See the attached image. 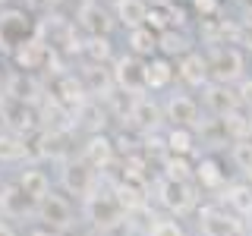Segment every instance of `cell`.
Here are the masks:
<instances>
[{
    "instance_id": "6da1fadb",
    "label": "cell",
    "mask_w": 252,
    "mask_h": 236,
    "mask_svg": "<svg viewBox=\"0 0 252 236\" xmlns=\"http://www.w3.org/2000/svg\"><path fill=\"white\" fill-rule=\"evenodd\" d=\"M79 214H82V220H89V227L94 233H117L120 227L129 224V214L117 202V195H114L107 179H101V186L79 205Z\"/></svg>"
},
{
    "instance_id": "7a4b0ae2",
    "label": "cell",
    "mask_w": 252,
    "mask_h": 236,
    "mask_svg": "<svg viewBox=\"0 0 252 236\" xmlns=\"http://www.w3.org/2000/svg\"><path fill=\"white\" fill-rule=\"evenodd\" d=\"M57 189L63 195H69L76 205H82L94 189L101 186V179H104V173H98L92 167V164H85L79 154H69L66 161L57 164Z\"/></svg>"
},
{
    "instance_id": "3957f363",
    "label": "cell",
    "mask_w": 252,
    "mask_h": 236,
    "mask_svg": "<svg viewBox=\"0 0 252 236\" xmlns=\"http://www.w3.org/2000/svg\"><path fill=\"white\" fill-rule=\"evenodd\" d=\"M152 195L170 217H186L199 208V186L186 183V179H170L164 173L152 179Z\"/></svg>"
},
{
    "instance_id": "277c9868",
    "label": "cell",
    "mask_w": 252,
    "mask_h": 236,
    "mask_svg": "<svg viewBox=\"0 0 252 236\" xmlns=\"http://www.w3.org/2000/svg\"><path fill=\"white\" fill-rule=\"evenodd\" d=\"M35 224L47 227V230L54 233H69L76 227V217H79V205L69 199V195H63L60 189H54V192H47L41 202L35 205Z\"/></svg>"
},
{
    "instance_id": "5b68a950",
    "label": "cell",
    "mask_w": 252,
    "mask_h": 236,
    "mask_svg": "<svg viewBox=\"0 0 252 236\" xmlns=\"http://www.w3.org/2000/svg\"><path fill=\"white\" fill-rule=\"evenodd\" d=\"M35 31H38V22L26 6H10L6 3L3 10H0V44H3L6 54H10L13 47H19L22 41H29Z\"/></svg>"
},
{
    "instance_id": "8992f818",
    "label": "cell",
    "mask_w": 252,
    "mask_h": 236,
    "mask_svg": "<svg viewBox=\"0 0 252 236\" xmlns=\"http://www.w3.org/2000/svg\"><path fill=\"white\" fill-rule=\"evenodd\" d=\"M195 217H199V236H243L246 233L243 217H236L233 211H227L224 205H215V202L195 208Z\"/></svg>"
},
{
    "instance_id": "52a82bcc",
    "label": "cell",
    "mask_w": 252,
    "mask_h": 236,
    "mask_svg": "<svg viewBox=\"0 0 252 236\" xmlns=\"http://www.w3.org/2000/svg\"><path fill=\"white\" fill-rule=\"evenodd\" d=\"M243 69H246L243 51L233 44H218L208 54V73H211V82L218 85H236L243 79Z\"/></svg>"
},
{
    "instance_id": "ba28073f",
    "label": "cell",
    "mask_w": 252,
    "mask_h": 236,
    "mask_svg": "<svg viewBox=\"0 0 252 236\" xmlns=\"http://www.w3.org/2000/svg\"><path fill=\"white\" fill-rule=\"evenodd\" d=\"M73 136H76L73 129H41L32 139V154L41 157V161L60 164V161H66L69 154H76Z\"/></svg>"
},
{
    "instance_id": "9c48e42d",
    "label": "cell",
    "mask_w": 252,
    "mask_h": 236,
    "mask_svg": "<svg viewBox=\"0 0 252 236\" xmlns=\"http://www.w3.org/2000/svg\"><path fill=\"white\" fill-rule=\"evenodd\" d=\"M110 73H114V85L123 94H148L145 91V60L132 57V54H117V60L110 63Z\"/></svg>"
},
{
    "instance_id": "30bf717a",
    "label": "cell",
    "mask_w": 252,
    "mask_h": 236,
    "mask_svg": "<svg viewBox=\"0 0 252 236\" xmlns=\"http://www.w3.org/2000/svg\"><path fill=\"white\" fill-rule=\"evenodd\" d=\"M161 110H164V123L167 126H183V129H199L202 126V107L186 91H170Z\"/></svg>"
},
{
    "instance_id": "8fae6325",
    "label": "cell",
    "mask_w": 252,
    "mask_h": 236,
    "mask_svg": "<svg viewBox=\"0 0 252 236\" xmlns=\"http://www.w3.org/2000/svg\"><path fill=\"white\" fill-rule=\"evenodd\" d=\"M79 157L85 164H92L98 173H107L117 164V142L114 136L104 132H92V136H82V145H79Z\"/></svg>"
},
{
    "instance_id": "7c38bea8",
    "label": "cell",
    "mask_w": 252,
    "mask_h": 236,
    "mask_svg": "<svg viewBox=\"0 0 252 236\" xmlns=\"http://www.w3.org/2000/svg\"><path fill=\"white\" fill-rule=\"evenodd\" d=\"M10 60H13L16 73H29L32 76V73H38V69H44L47 63L57 60V54L44 44L41 35H32L29 41H22L19 47H13V51H10Z\"/></svg>"
},
{
    "instance_id": "4fadbf2b",
    "label": "cell",
    "mask_w": 252,
    "mask_h": 236,
    "mask_svg": "<svg viewBox=\"0 0 252 236\" xmlns=\"http://www.w3.org/2000/svg\"><path fill=\"white\" fill-rule=\"evenodd\" d=\"M73 26L82 38H92V35H110L114 26H117V19H114V10H110V6H104L101 0H89V3L76 13Z\"/></svg>"
},
{
    "instance_id": "5bb4252c",
    "label": "cell",
    "mask_w": 252,
    "mask_h": 236,
    "mask_svg": "<svg viewBox=\"0 0 252 236\" xmlns=\"http://www.w3.org/2000/svg\"><path fill=\"white\" fill-rule=\"evenodd\" d=\"M161 123H164L161 101H158L155 94H139V98L132 101V110H129L126 126H129L132 132H139V136H152Z\"/></svg>"
},
{
    "instance_id": "9a60e30c",
    "label": "cell",
    "mask_w": 252,
    "mask_h": 236,
    "mask_svg": "<svg viewBox=\"0 0 252 236\" xmlns=\"http://www.w3.org/2000/svg\"><path fill=\"white\" fill-rule=\"evenodd\" d=\"M47 94H51L57 104L66 107L69 114H76L85 101H92L89 94H85V85H82V79H79V73H57V79H54V85H51Z\"/></svg>"
},
{
    "instance_id": "2e32d148",
    "label": "cell",
    "mask_w": 252,
    "mask_h": 236,
    "mask_svg": "<svg viewBox=\"0 0 252 236\" xmlns=\"http://www.w3.org/2000/svg\"><path fill=\"white\" fill-rule=\"evenodd\" d=\"M13 183L19 186L35 205L41 202L47 192H54V189H57V186H54V179H51V173H47L41 164H22V167L16 170V179H13Z\"/></svg>"
},
{
    "instance_id": "e0dca14e",
    "label": "cell",
    "mask_w": 252,
    "mask_h": 236,
    "mask_svg": "<svg viewBox=\"0 0 252 236\" xmlns=\"http://www.w3.org/2000/svg\"><path fill=\"white\" fill-rule=\"evenodd\" d=\"M76 73H79V79H82L85 94H89L92 101H107L110 94L117 91L110 66H94V63H82V66H79Z\"/></svg>"
},
{
    "instance_id": "ac0fdd59",
    "label": "cell",
    "mask_w": 252,
    "mask_h": 236,
    "mask_svg": "<svg viewBox=\"0 0 252 236\" xmlns=\"http://www.w3.org/2000/svg\"><path fill=\"white\" fill-rule=\"evenodd\" d=\"M177 79L189 88H205V85L211 82V73H208V54L202 51H189L183 57L177 60Z\"/></svg>"
},
{
    "instance_id": "d6986e66",
    "label": "cell",
    "mask_w": 252,
    "mask_h": 236,
    "mask_svg": "<svg viewBox=\"0 0 252 236\" xmlns=\"http://www.w3.org/2000/svg\"><path fill=\"white\" fill-rule=\"evenodd\" d=\"M32 214H35V202H32L13 179L10 183H0V217L22 220V217H32Z\"/></svg>"
},
{
    "instance_id": "ffe728a7",
    "label": "cell",
    "mask_w": 252,
    "mask_h": 236,
    "mask_svg": "<svg viewBox=\"0 0 252 236\" xmlns=\"http://www.w3.org/2000/svg\"><path fill=\"white\" fill-rule=\"evenodd\" d=\"M202 101H205V107H208V114H215L218 120L220 117H227L230 110H240L243 107V101H240V91L233 88V85H218V82H208L202 88Z\"/></svg>"
},
{
    "instance_id": "44dd1931",
    "label": "cell",
    "mask_w": 252,
    "mask_h": 236,
    "mask_svg": "<svg viewBox=\"0 0 252 236\" xmlns=\"http://www.w3.org/2000/svg\"><path fill=\"white\" fill-rule=\"evenodd\" d=\"M79 57L82 63H94V66H110L117 60V47L110 35H92L79 41Z\"/></svg>"
},
{
    "instance_id": "7402d4cb",
    "label": "cell",
    "mask_w": 252,
    "mask_h": 236,
    "mask_svg": "<svg viewBox=\"0 0 252 236\" xmlns=\"http://www.w3.org/2000/svg\"><path fill=\"white\" fill-rule=\"evenodd\" d=\"M177 79V63L167 60V57H152L145 60V91L155 94V91H167Z\"/></svg>"
},
{
    "instance_id": "603a6c76",
    "label": "cell",
    "mask_w": 252,
    "mask_h": 236,
    "mask_svg": "<svg viewBox=\"0 0 252 236\" xmlns=\"http://www.w3.org/2000/svg\"><path fill=\"white\" fill-rule=\"evenodd\" d=\"M32 157V139L19 132H0V164H22Z\"/></svg>"
},
{
    "instance_id": "cb8c5ba5",
    "label": "cell",
    "mask_w": 252,
    "mask_h": 236,
    "mask_svg": "<svg viewBox=\"0 0 252 236\" xmlns=\"http://www.w3.org/2000/svg\"><path fill=\"white\" fill-rule=\"evenodd\" d=\"M148 0H117L110 10H114V19H117V26L120 29H139V26H145V19H148Z\"/></svg>"
},
{
    "instance_id": "d4e9b609",
    "label": "cell",
    "mask_w": 252,
    "mask_h": 236,
    "mask_svg": "<svg viewBox=\"0 0 252 236\" xmlns=\"http://www.w3.org/2000/svg\"><path fill=\"white\" fill-rule=\"evenodd\" d=\"M126 54H132V57H139V60L158 57V31H152L148 26L129 29L126 31Z\"/></svg>"
},
{
    "instance_id": "484cf974",
    "label": "cell",
    "mask_w": 252,
    "mask_h": 236,
    "mask_svg": "<svg viewBox=\"0 0 252 236\" xmlns=\"http://www.w3.org/2000/svg\"><path fill=\"white\" fill-rule=\"evenodd\" d=\"M195 186L199 189H208V192H218V189L227 186V173L220 170V161L218 157H202L195 161Z\"/></svg>"
},
{
    "instance_id": "4316f807",
    "label": "cell",
    "mask_w": 252,
    "mask_h": 236,
    "mask_svg": "<svg viewBox=\"0 0 252 236\" xmlns=\"http://www.w3.org/2000/svg\"><path fill=\"white\" fill-rule=\"evenodd\" d=\"M224 208L236 217H252V186L249 183H230L224 186Z\"/></svg>"
},
{
    "instance_id": "83f0119b",
    "label": "cell",
    "mask_w": 252,
    "mask_h": 236,
    "mask_svg": "<svg viewBox=\"0 0 252 236\" xmlns=\"http://www.w3.org/2000/svg\"><path fill=\"white\" fill-rule=\"evenodd\" d=\"M189 51H192V41L186 38L183 29H164L161 35H158V54H161V57H167V60L177 57L180 60Z\"/></svg>"
},
{
    "instance_id": "f1b7e54d",
    "label": "cell",
    "mask_w": 252,
    "mask_h": 236,
    "mask_svg": "<svg viewBox=\"0 0 252 236\" xmlns=\"http://www.w3.org/2000/svg\"><path fill=\"white\" fill-rule=\"evenodd\" d=\"M164 151L177 154V157H189V154L195 151V129L167 126V132H164Z\"/></svg>"
},
{
    "instance_id": "f546056e",
    "label": "cell",
    "mask_w": 252,
    "mask_h": 236,
    "mask_svg": "<svg viewBox=\"0 0 252 236\" xmlns=\"http://www.w3.org/2000/svg\"><path fill=\"white\" fill-rule=\"evenodd\" d=\"M142 236H189L183 220L180 217H170V214H152V220H148L145 233Z\"/></svg>"
},
{
    "instance_id": "4dcf8cb0",
    "label": "cell",
    "mask_w": 252,
    "mask_h": 236,
    "mask_svg": "<svg viewBox=\"0 0 252 236\" xmlns=\"http://www.w3.org/2000/svg\"><path fill=\"white\" fill-rule=\"evenodd\" d=\"M161 173L170 179H186L195 183V164H189V157H177V154H164L161 157Z\"/></svg>"
},
{
    "instance_id": "1f68e13d",
    "label": "cell",
    "mask_w": 252,
    "mask_h": 236,
    "mask_svg": "<svg viewBox=\"0 0 252 236\" xmlns=\"http://www.w3.org/2000/svg\"><path fill=\"white\" fill-rule=\"evenodd\" d=\"M220 129H224V136L230 139V142H236V139H249V114L246 110H230L227 117H220Z\"/></svg>"
},
{
    "instance_id": "d6a6232c",
    "label": "cell",
    "mask_w": 252,
    "mask_h": 236,
    "mask_svg": "<svg viewBox=\"0 0 252 236\" xmlns=\"http://www.w3.org/2000/svg\"><path fill=\"white\" fill-rule=\"evenodd\" d=\"M230 161L240 173L252 170V139H236L230 142Z\"/></svg>"
},
{
    "instance_id": "836d02e7",
    "label": "cell",
    "mask_w": 252,
    "mask_h": 236,
    "mask_svg": "<svg viewBox=\"0 0 252 236\" xmlns=\"http://www.w3.org/2000/svg\"><path fill=\"white\" fill-rule=\"evenodd\" d=\"M189 10L202 19H215L220 13V0H189Z\"/></svg>"
},
{
    "instance_id": "e575fe53",
    "label": "cell",
    "mask_w": 252,
    "mask_h": 236,
    "mask_svg": "<svg viewBox=\"0 0 252 236\" xmlns=\"http://www.w3.org/2000/svg\"><path fill=\"white\" fill-rule=\"evenodd\" d=\"M22 6H26L29 13H54L57 0H22Z\"/></svg>"
},
{
    "instance_id": "d590c367",
    "label": "cell",
    "mask_w": 252,
    "mask_h": 236,
    "mask_svg": "<svg viewBox=\"0 0 252 236\" xmlns=\"http://www.w3.org/2000/svg\"><path fill=\"white\" fill-rule=\"evenodd\" d=\"M26 236H60V233H54V230H47V227H41V224H32L29 230H26Z\"/></svg>"
},
{
    "instance_id": "8d00e7d4",
    "label": "cell",
    "mask_w": 252,
    "mask_h": 236,
    "mask_svg": "<svg viewBox=\"0 0 252 236\" xmlns=\"http://www.w3.org/2000/svg\"><path fill=\"white\" fill-rule=\"evenodd\" d=\"M0 236H22V233L16 230V227H13L6 217H0Z\"/></svg>"
},
{
    "instance_id": "74e56055",
    "label": "cell",
    "mask_w": 252,
    "mask_h": 236,
    "mask_svg": "<svg viewBox=\"0 0 252 236\" xmlns=\"http://www.w3.org/2000/svg\"><path fill=\"white\" fill-rule=\"evenodd\" d=\"M6 101V76H3V69H0V104Z\"/></svg>"
},
{
    "instance_id": "f35d334b",
    "label": "cell",
    "mask_w": 252,
    "mask_h": 236,
    "mask_svg": "<svg viewBox=\"0 0 252 236\" xmlns=\"http://www.w3.org/2000/svg\"><path fill=\"white\" fill-rule=\"evenodd\" d=\"M89 236H120V233H94V230H92Z\"/></svg>"
},
{
    "instance_id": "ab89813d",
    "label": "cell",
    "mask_w": 252,
    "mask_h": 236,
    "mask_svg": "<svg viewBox=\"0 0 252 236\" xmlns=\"http://www.w3.org/2000/svg\"><path fill=\"white\" fill-rule=\"evenodd\" d=\"M246 183H249V186H252V170H249V173H246Z\"/></svg>"
},
{
    "instance_id": "60d3db41",
    "label": "cell",
    "mask_w": 252,
    "mask_h": 236,
    "mask_svg": "<svg viewBox=\"0 0 252 236\" xmlns=\"http://www.w3.org/2000/svg\"><path fill=\"white\" fill-rule=\"evenodd\" d=\"M249 139H252V114H249Z\"/></svg>"
},
{
    "instance_id": "b9f144b4",
    "label": "cell",
    "mask_w": 252,
    "mask_h": 236,
    "mask_svg": "<svg viewBox=\"0 0 252 236\" xmlns=\"http://www.w3.org/2000/svg\"><path fill=\"white\" fill-rule=\"evenodd\" d=\"M3 6H6V0H0V10H3Z\"/></svg>"
}]
</instances>
